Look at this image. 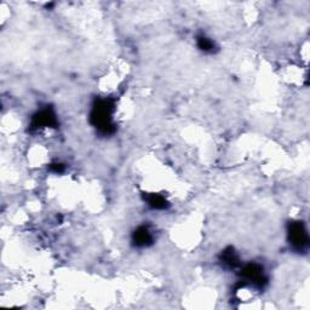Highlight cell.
<instances>
[{"label": "cell", "mask_w": 310, "mask_h": 310, "mask_svg": "<svg viewBox=\"0 0 310 310\" xmlns=\"http://www.w3.org/2000/svg\"><path fill=\"white\" fill-rule=\"evenodd\" d=\"M289 238H291L293 247H297L298 250H303V248L308 247V234L302 227V224L296 223L292 226L291 232H289Z\"/></svg>", "instance_id": "1"}, {"label": "cell", "mask_w": 310, "mask_h": 310, "mask_svg": "<svg viewBox=\"0 0 310 310\" xmlns=\"http://www.w3.org/2000/svg\"><path fill=\"white\" fill-rule=\"evenodd\" d=\"M151 234L149 230L147 229V228L142 227L139 228L138 230H137L136 233H134V239L133 241L136 242L137 246H147V245L149 244V242L151 241Z\"/></svg>", "instance_id": "2"}]
</instances>
